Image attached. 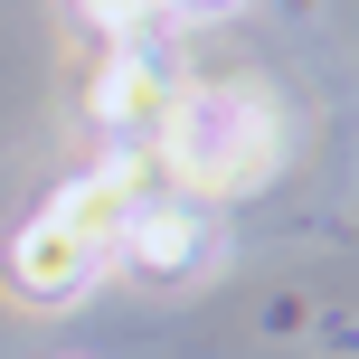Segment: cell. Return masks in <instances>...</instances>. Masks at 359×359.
Masks as SVG:
<instances>
[{"label": "cell", "instance_id": "obj_1", "mask_svg": "<svg viewBox=\"0 0 359 359\" xmlns=\"http://www.w3.org/2000/svg\"><path fill=\"white\" fill-rule=\"evenodd\" d=\"M151 161L170 189L189 198H227V189H265L284 161V123H274L265 95L246 86H180L161 133H151Z\"/></svg>", "mask_w": 359, "mask_h": 359}, {"label": "cell", "instance_id": "obj_2", "mask_svg": "<svg viewBox=\"0 0 359 359\" xmlns=\"http://www.w3.org/2000/svg\"><path fill=\"white\" fill-rule=\"evenodd\" d=\"M104 265H114V255L95 246L86 227H67L57 208H38L29 227H19V246H10V293H19V303H76Z\"/></svg>", "mask_w": 359, "mask_h": 359}, {"label": "cell", "instance_id": "obj_3", "mask_svg": "<svg viewBox=\"0 0 359 359\" xmlns=\"http://www.w3.org/2000/svg\"><path fill=\"white\" fill-rule=\"evenodd\" d=\"M170 95H180V76L142 48V38H123V48L95 67V123L114 133V151H151V133H161Z\"/></svg>", "mask_w": 359, "mask_h": 359}, {"label": "cell", "instance_id": "obj_4", "mask_svg": "<svg viewBox=\"0 0 359 359\" xmlns=\"http://www.w3.org/2000/svg\"><path fill=\"white\" fill-rule=\"evenodd\" d=\"M114 255H133L142 274H189L198 255H208V208H198L189 189H151L142 208L123 217V236H114Z\"/></svg>", "mask_w": 359, "mask_h": 359}]
</instances>
